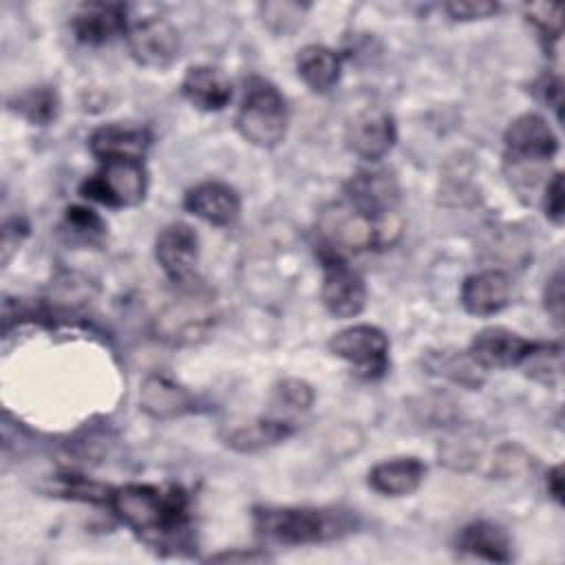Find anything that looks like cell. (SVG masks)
Listing matches in <instances>:
<instances>
[{
    "label": "cell",
    "instance_id": "8992f818",
    "mask_svg": "<svg viewBox=\"0 0 565 565\" xmlns=\"http://www.w3.org/2000/svg\"><path fill=\"white\" fill-rule=\"evenodd\" d=\"M146 190H148L146 166L143 161H132V159L102 161V168L79 185L82 196L108 207L139 205L146 196Z\"/></svg>",
    "mask_w": 565,
    "mask_h": 565
},
{
    "label": "cell",
    "instance_id": "ab89813d",
    "mask_svg": "<svg viewBox=\"0 0 565 565\" xmlns=\"http://www.w3.org/2000/svg\"><path fill=\"white\" fill-rule=\"evenodd\" d=\"M563 84H561V77H545L543 82H541V99L547 104V106H552L554 110H556V115L561 117V93H563V88H561Z\"/></svg>",
    "mask_w": 565,
    "mask_h": 565
},
{
    "label": "cell",
    "instance_id": "44dd1931",
    "mask_svg": "<svg viewBox=\"0 0 565 565\" xmlns=\"http://www.w3.org/2000/svg\"><path fill=\"white\" fill-rule=\"evenodd\" d=\"M183 97L199 110L216 113L223 110L232 99V84L223 71L214 66H190L181 82Z\"/></svg>",
    "mask_w": 565,
    "mask_h": 565
},
{
    "label": "cell",
    "instance_id": "83f0119b",
    "mask_svg": "<svg viewBox=\"0 0 565 565\" xmlns=\"http://www.w3.org/2000/svg\"><path fill=\"white\" fill-rule=\"evenodd\" d=\"M9 108L33 126L55 121L60 113V95L53 86H33L9 102Z\"/></svg>",
    "mask_w": 565,
    "mask_h": 565
},
{
    "label": "cell",
    "instance_id": "7c38bea8",
    "mask_svg": "<svg viewBox=\"0 0 565 565\" xmlns=\"http://www.w3.org/2000/svg\"><path fill=\"white\" fill-rule=\"evenodd\" d=\"M154 258L172 282H192L199 260V236L194 227L181 221L161 227L154 238Z\"/></svg>",
    "mask_w": 565,
    "mask_h": 565
},
{
    "label": "cell",
    "instance_id": "f546056e",
    "mask_svg": "<svg viewBox=\"0 0 565 565\" xmlns=\"http://www.w3.org/2000/svg\"><path fill=\"white\" fill-rule=\"evenodd\" d=\"M519 366L527 377L552 386L563 373V347L558 342H532Z\"/></svg>",
    "mask_w": 565,
    "mask_h": 565
},
{
    "label": "cell",
    "instance_id": "1f68e13d",
    "mask_svg": "<svg viewBox=\"0 0 565 565\" xmlns=\"http://www.w3.org/2000/svg\"><path fill=\"white\" fill-rule=\"evenodd\" d=\"M525 15L527 20L539 29L543 40H552L556 42L561 38V26H563V18H561V7L558 4H550V2H532L525 7Z\"/></svg>",
    "mask_w": 565,
    "mask_h": 565
},
{
    "label": "cell",
    "instance_id": "e575fe53",
    "mask_svg": "<svg viewBox=\"0 0 565 565\" xmlns=\"http://www.w3.org/2000/svg\"><path fill=\"white\" fill-rule=\"evenodd\" d=\"M444 9L452 20H481L494 15L499 11V4L488 0H457L446 2Z\"/></svg>",
    "mask_w": 565,
    "mask_h": 565
},
{
    "label": "cell",
    "instance_id": "d590c367",
    "mask_svg": "<svg viewBox=\"0 0 565 565\" xmlns=\"http://www.w3.org/2000/svg\"><path fill=\"white\" fill-rule=\"evenodd\" d=\"M305 4H298V2H265L260 7L263 11V18L274 26V22H278L276 29H285V22L294 20V24L302 18L305 13Z\"/></svg>",
    "mask_w": 565,
    "mask_h": 565
},
{
    "label": "cell",
    "instance_id": "30bf717a",
    "mask_svg": "<svg viewBox=\"0 0 565 565\" xmlns=\"http://www.w3.org/2000/svg\"><path fill=\"white\" fill-rule=\"evenodd\" d=\"M344 199L375 221L397 216L402 190L393 172L384 168L360 170L344 183Z\"/></svg>",
    "mask_w": 565,
    "mask_h": 565
},
{
    "label": "cell",
    "instance_id": "8fae6325",
    "mask_svg": "<svg viewBox=\"0 0 565 565\" xmlns=\"http://www.w3.org/2000/svg\"><path fill=\"white\" fill-rule=\"evenodd\" d=\"M505 161L550 163L558 150V137L552 126L536 113H523L510 121L505 135Z\"/></svg>",
    "mask_w": 565,
    "mask_h": 565
},
{
    "label": "cell",
    "instance_id": "5b68a950",
    "mask_svg": "<svg viewBox=\"0 0 565 565\" xmlns=\"http://www.w3.org/2000/svg\"><path fill=\"white\" fill-rule=\"evenodd\" d=\"M287 104L280 90L265 77L245 79L236 113V128L245 141L258 148H276L287 135Z\"/></svg>",
    "mask_w": 565,
    "mask_h": 565
},
{
    "label": "cell",
    "instance_id": "8d00e7d4",
    "mask_svg": "<svg viewBox=\"0 0 565 565\" xmlns=\"http://www.w3.org/2000/svg\"><path fill=\"white\" fill-rule=\"evenodd\" d=\"M29 234V225L22 218H9L4 223L2 230V265H7L11 260V256L18 252V247L22 245V241Z\"/></svg>",
    "mask_w": 565,
    "mask_h": 565
},
{
    "label": "cell",
    "instance_id": "ba28073f",
    "mask_svg": "<svg viewBox=\"0 0 565 565\" xmlns=\"http://www.w3.org/2000/svg\"><path fill=\"white\" fill-rule=\"evenodd\" d=\"M322 260V289L320 298L324 309L333 318H353L362 313L366 305V285L360 271H355L347 258L320 254Z\"/></svg>",
    "mask_w": 565,
    "mask_h": 565
},
{
    "label": "cell",
    "instance_id": "ffe728a7",
    "mask_svg": "<svg viewBox=\"0 0 565 565\" xmlns=\"http://www.w3.org/2000/svg\"><path fill=\"white\" fill-rule=\"evenodd\" d=\"M148 146H150V135L143 128L121 126V124L99 126L88 139V148L99 161H115V159L143 161Z\"/></svg>",
    "mask_w": 565,
    "mask_h": 565
},
{
    "label": "cell",
    "instance_id": "d6a6232c",
    "mask_svg": "<svg viewBox=\"0 0 565 565\" xmlns=\"http://www.w3.org/2000/svg\"><path fill=\"white\" fill-rule=\"evenodd\" d=\"M276 402L287 411H307L313 404V388L298 377H287L274 388Z\"/></svg>",
    "mask_w": 565,
    "mask_h": 565
},
{
    "label": "cell",
    "instance_id": "484cf974",
    "mask_svg": "<svg viewBox=\"0 0 565 565\" xmlns=\"http://www.w3.org/2000/svg\"><path fill=\"white\" fill-rule=\"evenodd\" d=\"M296 71L300 79L316 93H324L340 79V55L322 44H307L296 55Z\"/></svg>",
    "mask_w": 565,
    "mask_h": 565
},
{
    "label": "cell",
    "instance_id": "4316f807",
    "mask_svg": "<svg viewBox=\"0 0 565 565\" xmlns=\"http://www.w3.org/2000/svg\"><path fill=\"white\" fill-rule=\"evenodd\" d=\"M60 234L71 245H102L106 238V223L97 212L84 205H71L60 223Z\"/></svg>",
    "mask_w": 565,
    "mask_h": 565
},
{
    "label": "cell",
    "instance_id": "9c48e42d",
    "mask_svg": "<svg viewBox=\"0 0 565 565\" xmlns=\"http://www.w3.org/2000/svg\"><path fill=\"white\" fill-rule=\"evenodd\" d=\"M130 55L137 64L148 68H168L181 51V38L177 26L161 15H150L135 22L126 31Z\"/></svg>",
    "mask_w": 565,
    "mask_h": 565
},
{
    "label": "cell",
    "instance_id": "9a60e30c",
    "mask_svg": "<svg viewBox=\"0 0 565 565\" xmlns=\"http://www.w3.org/2000/svg\"><path fill=\"white\" fill-rule=\"evenodd\" d=\"M97 285L93 278L79 271H60L46 287L44 305L55 318H77L90 311L97 300Z\"/></svg>",
    "mask_w": 565,
    "mask_h": 565
},
{
    "label": "cell",
    "instance_id": "74e56055",
    "mask_svg": "<svg viewBox=\"0 0 565 565\" xmlns=\"http://www.w3.org/2000/svg\"><path fill=\"white\" fill-rule=\"evenodd\" d=\"M543 305L550 318L561 327L563 324V271H554V276L545 285Z\"/></svg>",
    "mask_w": 565,
    "mask_h": 565
},
{
    "label": "cell",
    "instance_id": "836d02e7",
    "mask_svg": "<svg viewBox=\"0 0 565 565\" xmlns=\"http://www.w3.org/2000/svg\"><path fill=\"white\" fill-rule=\"evenodd\" d=\"M543 210L545 216L554 223L561 225L565 216V194H563V174L554 172L545 185H543Z\"/></svg>",
    "mask_w": 565,
    "mask_h": 565
},
{
    "label": "cell",
    "instance_id": "603a6c76",
    "mask_svg": "<svg viewBox=\"0 0 565 565\" xmlns=\"http://www.w3.org/2000/svg\"><path fill=\"white\" fill-rule=\"evenodd\" d=\"M457 550L470 558L490 563H510L512 543L508 532L492 521H472L457 536Z\"/></svg>",
    "mask_w": 565,
    "mask_h": 565
},
{
    "label": "cell",
    "instance_id": "52a82bcc",
    "mask_svg": "<svg viewBox=\"0 0 565 565\" xmlns=\"http://www.w3.org/2000/svg\"><path fill=\"white\" fill-rule=\"evenodd\" d=\"M329 351L349 362L355 375L377 380L388 369V338L373 324H353L340 329L329 340Z\"/></svg>",
    "mask_w": 565,
    "mask_h": 565
},
{
    "label": "cell",
    "instance_id": "5bb4252c",
    "mask_svg": "<svg viewBox=\"0 0 565 565\" xmlns=\"http://www.w3.org/2000/svg\"><path fill=\"white\" fill-rule=\"evenodd\" d=\"M183 207L210 225L227 227L241 216V196L223 181H203L185 192Z\"/></svg>",
    "mask_w": 565,
    "mask_h": 565
},
{
    "label": "cell",
    "instance_id": "4fadbf2b",
    "mask_svg": "<svg viewBox=\"0 0 565 565\" xmlns=\"http://www.w3.org/2000/svg\"><path fill=\"white\" fill-rule=\"evenodd\" d=\"M395 141V119L382 108H364L347 124V143L360 159L380 161L393 150Z\"/></svg>",
    "mask_w": 565,
    "mask_h": 565
},
{
    "label": "cell",
    "instance_id": "2e32d148",
    "mask_svg": "<svg viewBox=\"0 0 565 565\" xmlns=\"http://www.w3.org/2000/svg\"><path fill=\"white\" fill-rule=\"evenodd\" d=\"M461 307L470 316H494L512 300V280L503 269H481L461 285Z\"/></svg>",
    "mask_w": 565,
    "mask_h": 565
},
{
    "label": "cell",
    "instance_id": "7a4b0ae2",
    "mask_svg": "<svg viewBox=\"0 0 565 565\" xmlns=\"http://www.w3.org/2000/svg\"><path fill=\"white\" fill-rule=\"evenodd\" d=\"M256 534L278 545H318L342 539L355 530V514L342 508H256Z\"/></svg>",
    "mask_w": 565,
    "mask_h": 565
},
{
    "label": "cell",
    "instance_id": "277c9868",
    "mask_svg": "<svg viewBox=\"0 0 565 565\" xmlns=\"http://www.w3.org/2000/svg\"><path fill=\"white\" fill-rule=\"evenodd\" d=\"M216 322L214 294L201 285L185 282L152 318V333L170 347L196 344L207 338Z\"/></svg>",
    "mask_w": 565,
    "mask_h": 565
},
{
    "label": "cell",
    "instance_id": "60d3db41",
    "mask_svg": "<svg viewBox=\"0 0 565 565\" xmlns=\"http://www.w3.org/2000/svg\"><path fill=\"white\" fill-rule=\"evenodd\" d=\"M545 483H547V492L552 494V499H554L556 503H561V501H563V470H561V466H554V468L547 472Z\"/></svg>",
    "mask_w": 565,
    "mask_h": 565
},
{
    "label": "cell",
    "instance_id": "cb8c5ba5",
    "mask_svg": "<svg viewBox=\"0 0 565 565\" xmlns=\"http://www.w3.org/2000/svg\"><path fill=\"white\" fill-rule=\"evenodd\" d=\"M424 369L430 375L444 377L457 386L463 388H481L486 382V369L470 355V351H457V349H441V351H428L424 355Z\"/></svg>",
    "mask_w": 565,
    "mask_h": 565
},
{
    "label": "cell",
    "instance_id": "7402d4cb",
    "mask_svg": "<svg viewBox=\"0 0 565 565\" xmlns=\"http://www.w3.org/2000/svg\"><path fill=\"white\" fill-rule=\"evenodd\" d=\"M426 477V463L417 457H395L369 470V486L384 497L413 494Z\"/></svg>",
    "mask_w": 565,
    "mask_h": 565
},
{
    "label": "cell",
    "instance_id": "f1b7e54d",
    "mask_svg": "<svg viewBox=\"0 0 565 565\" xmlns=\"http://www.w3.org/2000/svg\"><path fill=\"white\" fill-rule=\"evenodd\" d=\"M483 452V439L477 430L461 428L450 433L439 444V463H444L450 470H472L479 463V457Z\"/></svg>",
    "mask_w": 565,
    "mask_h": 565
},
{
    "label": "cell",
    "instance_id": "e0dca14e",
    "mask_svg": "<svg viewBox=\"0 0 565 565\" xmlns=\"http://www.w3.org/2000/svg\"><path fill=\"white\" fill-rule=\"evenodd\" d=\"M530 347L532 342L505 327H486L475 333L468 351L488 371L519 366Z\"/></svg>",
    "mask_w": 565,
    "mask_h": 565
},
{
    "label": "cell",
    "instance_id": "ac0fdd59",
    "mask_svg": "<svg viewBox=\"0 0 565 565\" xmlns=\"http://www.w3.org/2000/svg\"><path fill=\"white\" fill-rule=\"evenodd\" d=\"M139 406L148 417L166 422L188 415L194 408V397L168 375L152 373L141 382Z\"/></svg>",
    "mask_w": 565,
    "mask_h": 565
},
{
    "label": "cell",
    "instance_id": "d6986e66",
    "mask_svg": "<svg viewBox=\"0 0 565 565\" xmlns=\"http://www.w3.org/2000/svg\"><path fill=\"white\" fill-rule=\"evenodd\" d=\"M73 33L84 44H104L126 31V7L119 2L82 4L73 20Z\"/></svg>",
    "mask_w": 565,
    "mask_h": 565
},
{
    "label": "cell",
    "instance_id": "3957f363",
    "mask_svg": "<svg viewBox=\"0 0 565 565\" xmlns=\"http://www.w3.org/2000/svg\"><path fill=\"white\" fill-rule=\"evenodd\" d=\"M399 216L375 221L351 205L347 199L331 201L320 207L316 218L318 252L347 258L349 254L391 245L399 236Z\"/></svg>",
    "mask_w": 565,
    "mask_h": 565
},
{
    "label": "cell",
    "instance_id": "d4e9b609",
    "mask_svg": "<svg viewBox=\"0 0 565 565\" xmlns=\"http://www.w3.org/2000/svg\"><path fill=\"white\" fill-rule=\"evenodd\" d=\"M291 422L278 417H260L230 428L223 435V444L236 452H258L285 441L287 437H291Z\"/></svg>",
    "mask_w": 565,
    "mask_h": 565
},
{
    "label": "cell",
    "instance_id": "4dcf8cb0",
    "mask_svg": "<svg viewBox=\"0 0 565 565\" xmlns=\"http://www.w3.org/2000/svg\"><path fill=\"white\" fill-rule=\"evenodd\" d=\"M53 494L73 499V501H86V503H106L110 501L113 488L99 481H93L82 475H57L53 479Z\"/></svg>",
    "mask_w": 565,
    "mask_h": 565
},
{
    "label": "cell",
    "instance_id": "6da1fadb",
    "mask_svg": "<svg viewBox=\"0 0 565 565\" xmlns=\"http://www.w3.org/2000/svg\"><path fill=\"white\" fill-rule=\"evenodd\" d=\"M108 505L126 527L143 539H168L181 532L188 519V499L177 486L126 483L113 488Z\"/></svg>",
    "mask_w": 565,
    "mask_h": 565
},
{
    "label": "cell",
    "instance_id": "f35d334b",
    "mask_svg": "<svg viewBox=\"0 0 565 565\" xmlns=\"http://www.w3.org/2000/svg\"><path fill=\"white\" fill-rule=\"evenodd\" d=\"M271 556L265 554V552H258V550H230V552H218V554H212L207 561H214V563H263V561H269Z\"/></svg>",
    "mask_w": 565,
    "mask_h": 565
}]
</instances>
